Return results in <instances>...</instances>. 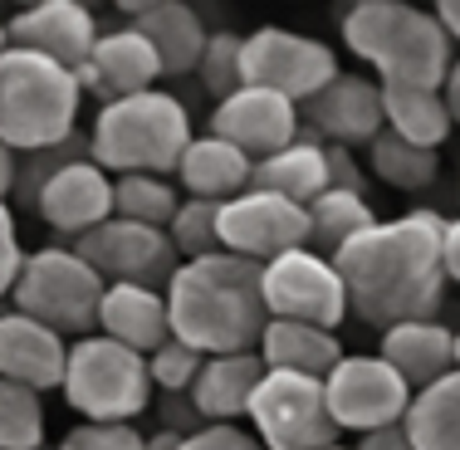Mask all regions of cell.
<instances>
[{
  "instance_id": "6da1fadb",
  "label": "cell",
  "mask_w": 460,
  "mask_h": 450,
  "mask_svg": "<svg viewBox=\"0 0 460 450\" xmlns=\"http://www.w3.org/2000/svg\"><path fill=\"white\" fill-rule=\"evenodd\" d=\"M441 235V211H407L397 221H377L348 250H338L333 269L343 279L348 313H358L382 333L416 318H436L446 299Z\"/></svg>"
},
{
  "instance_id": "7a4b0ae2",
  "label": "cell",
  "mask_w": 460,
  "mask_h": 450,
  "mask_svg": "<svg viewBox=\"0 0 460 450\" xmlns=\"http://www.w3.org/2000/svg\"><path fill=\"white\" fill-rule=\"evenodd\" d=\"M167 318L172 338L196 348L201 357L255 353L265 333V294H260V265L240 255H206L181 260L167 279Z\"/></svg>"
},
{
  "instance_id": "3957f363",
  "label": "cell",
  "mask_w": 460,
  "mask_h": 450,
  "mask_svg": "<svg viewBox=\"0 0 460 450\" xmlns=\"http://www.w3.org/2000/svg\"><path fill=\"white\" fill-rule=\"evenodd\" d=\"M343 45L377 69L387 89H446L456 64V45L431 10L407 0H358L343 10Z\"/></svg>"
},
{
  "instance_id": "277c9868",
  "label": "cell",
  "mask_w": 460,
  "mask_h": 450,
  "mask_svg": "<svg viewBox=\"0 0 460 450\" xmlns=\"http://www.w3.org/2000/svg\"><path fill=\"white\" fill-rule=\"evenodd\" d=\"M191 137V113L181 108V98L147 89L98 108L89 128V162L108 177H167L181 167Z\"/></svg>"
},
{
  "instance_id": "5b68a950",
  "label": "cell",
  "mask_w": 460,
  "mask_h": 450,
  "mask_svg": "<svg viewBox=\"0 0 460 450\" xmlns=\"http://www.w3.org/2000/svg\"><path fill=\"white\" fill-rule=\"evenodd\" d=\"M79 108V74L59 69L30 49L0 54V147H10L15 157L59 147L74 137Z\"/></svg>"
},
{
  "instance_id": "8992f818",
  "label": "cell",
  "mask_w": 460,
  "mask_h": 450,
  "mask_svg": "<svg viewBox=\"0 0 460 450\" xmlns=\"http://www.w3.org/2000/svg\"><path fill=\"white\" fill-rule=\"evenodd\" d=\"M64 401L93 426H133L152 406V377L147 357L128 353L123 343L103 333H89L69 343V362H64Z\"/></svg>"
},
{
  "instance_id": "52a82bcc",
  "label": "cell",
  "mask_w": 460,
  "mask_h": 450,
  "mask_svg": "<svg viewBox=\"0 0 460 450\" xmlns=\"http://www.w3.org/2000/svg\"><path fill=\"white\" fill-rule=\"evenodd\" d=\"M108 284L74 255L69 245H45L30 250L20 279L10 289V309L45 323L49 333H59L64 343L98 333V304H103Z\"/></svg>"
},
{
  "instance_id": "ba28073f",
  "label": "cell",
  "mask_w": 460,
  "mask_h": 450,
  "mask_svg": "<svg viewBox=\"0 0 460 450\" xmlns=\"http://www.w3.org/2000/svg\"><path fill=\"white\" fill-rule=\"evenodd\" d=\"M240 79H245V89L279 93L294 108H304L309 98H319L338 79V54L314 35H294V30L265 25L255 35H245Z\"/></svg>"
},
{
  "instance_id": "9c48e42d",
  "label": "cell",
  "mask_w": 460,
  "mask_h": 450,
  "mask_svg": "<svg viewBox=\"0 0 460 450\" xmlns=\"http://www.w3.org/2000/svg\"><path fill=\"white\" fill-rule=\"evenodd\" d=\"M250 426L265 450H328L338 446V426L328 421L323 382L265 372L260 392L250 397Z\"/></svg>"
},
{
  "instance_id": "30bf717a",
  "label": "cell",
  "mask_w": 460,
  "mask_h": 450,
  "mask_svg": "<svg viewBox=\"0 0 460 450\" xmlns=\"http://www.w3.org/2000/svg\"><path fill=\"white\" fill-rule=\"evenodd\" d=\"M260 294H265V313L284 323H314L338 333L348 318V294L338 279L333 260L314 255V250H289V255L260 265Z\"/></svg>"
},
{
  "instance_id": "8fae6325",
  "label": "cell",
  "mask_w": 460,
  "mask_h": 450,
  "mask_svg": "<svg viewBox=\"0 0 460 450\" xmlns=\"http://www.w3.org/2000/svg\"><path fill=\"white\" fill-rule=\"evenodd\" d=\"M323 401H328V421L338 431H387V426H402L411 406V387L387 367L382 357H348L338 362L323 377Z\"/></svg>"
},
{
  "instance_id": "7c38bea8",
  "label": "cell",
  "mask_w": 460,
  "mask_h": 450,
  "mask_svg": "<svg viewBox=\"0 0 460 450\" xmlns=\"http://www.w3.org/2000/svg\"><path fill=\"white\" fill-rule=\"evenodd\" d=\"M74 255L89 265L103 284H142V289H167L181 255L172 250L167 230H152L137 221H103L84 240H74Z\"/></svg>"
},
{
  "instance_id": "4fadbf2b",
  "label": "cell",
  "mask_w": 460,
  "mask_h": 450,
  "mask_svg": "<svg viewBox=\"0 0 460 450\" xmlns=\"http://www.w3.org/2000/svg\"><path fill=\"white\" fill-rule=\"evenodd\" d=\"M221 250L250 265H270L289 250H309V211L275 191L250 186L221 206Z\"/></svg>"
},
{
  "instance_id": "5bb4252c",
  "label": "cell",
  "mask_w": 460,
  "mask_h": 450,
  "mask_svg": "<svg viewBox=\"0 0 460 450\" xmlns=\"http://www.w3.org/2000/svg\"><path fill=\"white\" fill-rule=\"evenodd\" d=\"M10 49H30L59 69L79 74L98 45V15L79 0H35L5 20Z\"/></svg>"
},
{
  "instance_id": "9a60e30c",
  "label": "cell",
  "mask_w": 460,
  "mask_h": 450,
  "mask_svg": "<svg viewBox=\"0 0 460 450\" xmlns=\"http://www.w3.org/2000/svg\"><path fill=\"white\" fill-rule=\"evenodd\" d=\"M206 133L230 142L235 152H245L250 162H265L275 152H284L289 142H299V108L265 89H235L211 108Z\"/></svg>"
},
{
  "instance_id": "2e32d148",
  "label": "cell",
  "mask_w": 460,
  "mask_h": 450,
  "mask_svg": "<svg viewBox=\"0 0 460 450\" xmlns=\"http://www.w3.org/2000/svg\"><path fill=\"white\" fill-rule=\"evenodd\" d=\"M299 133L323 147H367L382 133V84L363 74H338L319 98L299 108Z\"/></svg>"
},
{
  "instance_id": "e0dca14e",
  "label": "cell",
  "mask_w": 460,
  "mask_h": 450,
  "mask_svg": "<svg viewBox=\"0 0 460 450\" xmlns=\"http://www.w3.org/2000/svg\"><path fill=\"white\" fill-rule=\"evenodd\" d=\"M35 211L54 235H64L74 245L103 221H113V177L103 167H93L89 157H79L45 181V191L35 196Z\"/></svg>"
},
{
  "instance_id": "ac0fdd59",
  "label": "cell",
  "mask_w": 460,
  "mask_h": 450,
  "mask_svg": "<svg viewBox=\"0 0 460 450\" xmlns=\"http://www.w3.org/2000/svg\"><path fill=\"white\" fill-rule=\"evenodd\" d=\"M157 79H162L157 49H152L133 25L98 30V45L89 54V64L79 69V89L84 93H98L103 103L147 93V89H157Z\"/></svg>"
},
{
  "instance_id": "d6986e66",
  "label": "cell",
  "mask_w": 460,
  "mask_h": 450,
  "mask_svg": "<svg viewBox=\"0 0 460 450\" xmlns=\"http://www.w3.org/2000/svg\"><path fill=\"white\" fill-rule=\"evenodd\" d=\"M64 362H69V343L59 333L15 309H0V382H15L45 397L64 387Z\"/></svg>"
},
{
  "instance_id": "ffe728a7",
  "label": "cell",
  "mask_w": 460,
  "mask_h": 450,
  "mask_svg": "<svg viewBox=\"0 0 460 450\" xmlns=\"http://www.w3.org/2000/svg\"><path fill=\"white\" fill-rule=\"evenodd\" d=\"M128 25L157 49L162 79L196 74V64L206 54V35H211L201 25V10L186 5V0H142V5H128Z\"/></svg>"
},
{
  "instance_id": "44dd1931",
  "label": "cell",
  "mask_w": 460,
  "mask_h": 450,
  "mask_svg": "<svg viewBox=\"0 0 460 450\" xmlns=\"http://www.w3.org/2000/svg\"><path fill=\"white\" fill-rule=\"evenodd\" d=\"M377 357L397 372L402 382L416 392L436 387L456 372V328H446L441 318H416V323H397L382 333Z\"/></svg>"
},
{
  "instance_id": "7402d4cb",
  "label": "cell",
  "mask_w": 460,
  "mask_h": 450,
  "mask_svg": "<svg viewBox=\"0 0 460 450\" xmlns=\"http://www.w3.org/2000/svg\"><path fill=\"white\" fill-rule=\"evenodd\" d=\"M98 333L123 343L137 357H152L172 338L167 294L142 289V284H108L103 304H98Z\"/></svg>"
},
{
  "instance_id": "603a6c76",
  "label": "cell",
  "mask_w": 460,
  "mask_h": 450,
  "mask_svg": "<svg viewBox=\"0 0 460 450\" xmlns=\"http://www.w3.org/2000/svg\"><path fill=\"white\" fill-rule=\"evenodd\" d=\"M265 382V362L260 353H230V357H206L196 387L186 392L201 416V426H235L250 411V397Z\"/></svg>"
},
{
  "instance_id": "cb8c5ba5",
  "label": "cell",
  "mask_w": 460,
  "mask_h": 450,
  "mask_svg": "<svg viewBox=\"0 0 460 450\" xmlns=\"http://www.w3.org/2000/svg\"><path fill=\"white\" fill-rule=\"evenodd\" d=\"M255 353H260V362H265V372H289V377L323 382L328 372L343 362V343H338V333H328V328L270 318Z\"/></svg>"
},
{
  "instance_id": "d4e9b609",
  "label": "cell",
  "mask_w": 460,
  "mask_h": 450,
  "mask_svg": "<svg viewBox=\"0 0 460 450\" xmlns=\"http://www.w3.org/2000/svg\"><path fill=\"white\" fill-rule=\"evenodd\" d=\"M177 177H181V186H186V196H191V201L226 206V201H235L240 191H250L255 162H250L245 152H235L230 142L201 133V137H191V147L181 152Z\"/></svg>"
},
{
  "instance_id": "484cf974",
  "label": "cell",
  "mask_w": 460,
  "mask_h": 450,
  "mask_svg": "<svg viewBox=\"0 0 460 450\" xmlns=\"http://www.w3.org/2000/svg\"><path fill=\"white\" fill-rule=\"evenodd\" d=\"M250 186H255V191H275V196H284V201H294V206L319 201V196L328 191V152H323V142L299 133V142H289V147L275 152V157L255 162Z\"/></svg>"
},
{
  "instance_id": "4316f807",
  "label": "cell",
  "mask_w": 460,
  "mask_h": 450,
  "mask_svg": "<svg viewBox=\"0 0 460 450\" xmlns=\"http://www.w3.org/2000/svg\"><path fill=\"white\" fill-rule=\"evenodd\" d=\"M382 128L397 133L402 142H411V147H426V152H441L446 137L456 133L451 108H446L441 93H431V89H387V84H382Z\"/></svg>"
},
{
  "instance_id": "83f0119b",
  "label": "cell",
  "mask_w": 460,
  "mask_h": 450,
  "mask_svg": "<svg viewBox=\"0 0 460 450\" xmlns=\"http://www.w3.org/2000/svg\"><path fill=\"white\" fill-rule=\"evenodd\" d=\"M402 431L411 450H460V372L416 392L402 416Z\"/></svg>"
},
{
  "instance_id": "f1b7e54d",
  "label": "cell",
  "mask_w": 460,
  "mask_h": 450,
  "mask_svg": "<svg viewBox=\"0 0 460 450\" xmlns=\"http://www.w3.org/2000/svg\"><path fill=\"white\" fill-rule=\"evenodd\" d=\"M304 211H309V250L323 260H333L338 250H348L363 230L377 225V211L367 206V196H353V191H323L319 201H309Z\"/></svg>"
},
{
  "instance_id": "f546056e",
  "label": "cell",
  "mask_w": 460,
  "mask_h": 450,
  "mask_svg": "<svg viewBox=\"0 0 460 450\" xmlns=\"http://www.w3.org/2000/svg\"><path fill=\"white\" fill-rule=\"evenodd\" d=\"M367 167H372L367 177H377L392 191H426V186H436V177H441V152L411 147V142H402L397 133L382 128L367 142Z\"/></svg>"
},
{
  "instance_id": "4dcf8cb0",
  "label": "cell",
  "mask_w": 460,
  "mask_h": 450,
  "mask_svg": "<svg viewBox=\"0 0 460 450\" xmlns=\"http://www.w3.org/2000/svg\"><path fill=\"white\" fill-rule=\"evenodd\" d=\"M177 206H181V196L167 177H113V216L118 221L167 230Z\"/></svg>"
},
{
  "instance_id": "1f68e13d",
  "label": "cell",
  "mask_w": 460,
  "mask_h": 450,
  "mask_svg": "<svg viewBox=\"0 0 460 450\" xmlns=\"http://www.w3.org/2000/svg\"><path fill=\"white\" fill-rule=\"evenodd\" d=\"M45 441V397L0 382V450H40Z\"/></svg>"
},
{
  "instance_id": "d6a6232c",
  "label": "cell",
  "mask_w": 460,
  "mask_h": 450,
  "mask_svg": "<svg viewBox=\"0 0 460 450\" xmlns=\"http://www.w3.org/2000/svg\"><path fill=\"white\" fill-rule=\"evenodd\" d=\"M167 240L181 260H206V255H221V206L216 201H186L177 206L167 225Z\"/></svg>"
},
{
  "instance_id": "836d02e7",
  "label": "cell",
  "mask_w": 460,
  "mask_h": 450,
  "mask_svg": "<svg viewBox=\"0 0 460 450\" xmlns=\"http://www.w3.org/2000/svg\"><path fill=\"white\" fill-rule=\"evenodd\" d=\"M79 157H89V133H74L69 142H59V147H45V152H30V157H15V196H10V201L25 206V211H35V196L45 191V181H49L59 167L79 162Z\"/></svg>"
},
{
  "instance_id": "e575fe53",
  "label": "cell",
  "mask_w": 460,
  "mask_h": 450,
  "mask_svg": "<svg viewBox=\"0 0 460 450\" xmlns=\"http://www.w3.org/2000/svg\"><path fill=\"white\" fill-rule=\"evenodd\" d=\"M240 49H245V35H235V30H211L206 35V54L196 64V79L206 84V93H216V103L230 98L235 89H245V79H240Z\"/></svg>"
},
{
  "instance_id": "d590c367",
  "label": "cell",
  "mask_w": 460,
  "mask_h": 450,
  "mask_svg": "<svg viewBox=\"0 0 460 450\" xmlns=\"http://www.w3.org/2000/svg\"><path fill=\"white\" fill-rule=\"evenodd\" d=\"M201 362L206 357L196 353V348L167 338V343L147 357V377H152V387H162L167 397H186V392L196 387V377H201Z\"/></svg>"
},
{
  "instance_id": "8d00e7d4",
  "label": "cell",
  "mask_w": 460,
  "mask_h": 450,
  "mask_svg": "<svg viewBox=\"0 0 460 450\" xmlns=\"http://www.w3.org/2000/svg\"><path fill=\"white\" fill-rule=\"evenodd\" d=\"M54 450H142V431H137V426H93V421H79Z\"/></svg>"
},
{
  "instance_id": "74e56055",
  "label": "cell",
  "mask_w": 460,
  "mask_h": 450,
  "mask_svg": "<svg viewBox=\"0 0 460 450\" xmlns=\"http://www.w3.org/2000/svg\"><path fill=\"white\" fill-rule=\"evenodd\" d=\"M20 265H25V250H20V230H15V211L0 206V304L10 299L20 279Z\"/></svg>"
},
{
  "instance_id": "f35d334b",
  "label": "cell",
  "mask_w": 460,
  "mask_h": 450,
  "mask_svg": "<svg viewBox=\"0 0 460 450\" xmlns=\"http://www.w3.org/2000/svg\"><path fill=\"white\" fill-rule=\"evenodd\" d=\"M181 450H265V446L240 426H201L196 436L181 441Z\"/></svg>"
},
{
  "instance_id": "ab89813d",
  "label": "cell",
  "mask_w": 460,
  "mask_h": 450,
  "mask_svg": "<svg viewBox=\"0 0 460 450\" xmlns=\"http://www.w3.org/2000/svg\"><path fill=\"white\" fill-rule=\"evenodd\" d=\"M441 269H446V284H460V216L446 221V235H441Z\"/></svg>"
},
{
  "instance_id": "60d3db41",
  "label": "cell",
  "mask_w": 460,
  "mask_h": 450,
  "mask_svg": "<svg viewBox=\"0 0 460 450\" xmlns=\"http://www.w3.org/2000/svg\"><path fill=\"white\" fill-rule=\"evenodd\" d=\"M353 450H411V441H407V431H402V426H387V431L358 436Z\"/></svg>"
},
{
  "instance_id": "b9f144b4",
  "label": "cell",
  "mask_w": 460,
  "mask_h": 450,
  "mask_svg": "<svg viewBox=\"0 0 460 450\" xmlns=\"http://www.w3.org/2000/svg\"><path fill=\"white\" fill-rule=\"evenodd\" d=\"M436 20H441V30L451 35V45H460V0H441V5L431 10Z\"/></svg>"
},
{
  "instance_id": "7bdbcfd3",
  "label": "cell",
  "mask_w": 460,
  "mask_h": 450,
  "mask_svg": "<svg viewBox=\"0 0 460 450\" xmlns=\"http://www.w3.org/2000/svg\"><path fill=\"white\" fill-rule=\"evenodd\" d=\"M441 98H446V108H451V123L460 128V54H456L451 74H446V89H441Z\"/></svg>"
},
{
  "instance_id": "ee69618b",
  "label": "cell",
  "mask_w": 460,
  "mask_h": 450,
  "mask_svg": "<svg viewBox=\"0 0 460 450\" xmlns=\"http://www.w3.org/2000/svg\"><path fill=\"white\" fill-rule=\"evenodd\" d=\"M10 196H15V152L0 147V206H10Z\"/></svg>"
},
{
  "instance_id": "f6af8a7d",
  "label": "cell",
  "mask_w": 460,
  "mask_h": 450,
  "mask_svg": "<svg viewBox=\"0 0 460 450\" xmlns=\"http://www.w3.org/2000/svg\"><path fill=\"white\" fill-rule=\"evenodd\" d=\"M181 441L186 436L177 431H157V436H142V450H181Z\"/></svg>"
},
{
  "instance_id": "bcb514c9",
  "label": "cell",
  "mask_w": 460,
  "mask_h": 450,
  "mask_svg": "<svg viewBox=\"0 0 460 450\" xmlns=\"http://www.w3.org/2000/svg\"><path fill=\"white\" fill-rule=\"evenodd\" d=\"M10 49V35H5V20H0V54Z\"/></svg>"
},
{
  "instance_id": "7dc6e473",
  "label": "cell",
  "mask_w": 460,
  "mask_h": 450,
  "mask_svg": "<svg viewBox=\"0 0 460 450\" xmlns=\"http://www.w3.org/2000/svg\"><path fill=\"white\" fill-rule=\"evenodd\" d=\"M456 372H460V333H456Z\"/></svg>"
},
{
  "instance_id": "c3c4849f",
  "label": "cell",
  "mask_w": 460,
  "mask_h": 450,
  "mask_svg": "<svg viewBox=\"0 0 460 450\" xmlns=\"http://www.w3.org/2000/svg\"><path fill=\"white\" fill-rule=\"evenodd\" d=\"M328 450H353V446H328Z\"/></svg>"
},
{
  "instance_id": "681fc988",
  "label": "cell",
  "mask_w": 460,
  "mask_h": 450,
  "mask_svg": "<svg viewBox=\"0 0 460 450\" xmlns=\"http://www.w3.org/2000/svg\"><path fill=\"white\" fill-rule=\"evenodd\" d=\"M40 450H54V446H40Z\"/></svg>"
}]
</instances>
